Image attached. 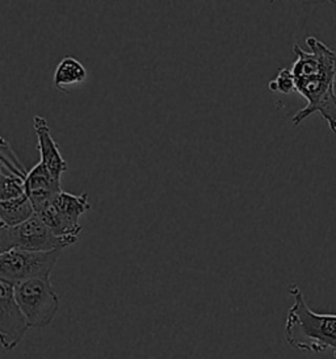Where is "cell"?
Listing matches in <instances>:
<instances>
[{
  "mask_svg": "<svg viewBox=\"0 0 336 359\" xmlns=\"http://www.w3.org/2000/svg\"><path fill=\"white\" fill-rule=\"evenodd\" d=\"M309 52L294 45L297 60L292 67L295 91L304 96L307 104L294 115L292 121L298 126L315 112L321 114L332 133H336V50L315 37H307Z\"/></svg>",
  "mask_w": 336,
  "mask_h": 359,
  "instance_id": "6da1fadb",
  "label": "cell"
},
{
  "mask_svg": "<svg viewBox=\"0 0 336 359\" xmlns=\"http://www.w3.org/2000/svg\"><path fill=\"white\" fill-rule=\"evenodd\" d=\"M289 294L293 297V304L285 321L288 345L315 354L331 350L336 359V313L314 312L307 306L298 285H290Z\"/></svg>",
  "mask_w": 336,
  "mask_h": 359,
  "instance_id": "7a4b0ae2",
  "label": "cell"
},
{
  "mask_svg": "<svg viewBox=\"0 0 336 359\" xmlns=\"http://www.w3.org/2000/svg\"><path fill=\"white\" fill-rule=\"evenodd\" d=\"M78 241V237H57L36 213L18 226L0 225V252L13 249L28 252L63 250Z\"/></svg>",
  "mask_w": 336,
  "mask_h": 359,
  "instance_id": "3957f363",
  "label": "cell"
},
{
  "mask_svg": "<svg viewBox=\"0 0 336 359\" xmlns=\"http://www.w3.org/2000/svg\"><path fill=\"white\" fill-rule=\"evenodd\" d=\"M15 297L29 327H49L59 309V296L50 278H37L15 285Z\"/></svg>",
  "mask_w": 336,
  "mask_h": 359,
  "instance_id": "277c9868",
  "label": "cell"
},
{
  "mask_svg": "<svg viewBox=\"0 0 336 359\" xmlns=\"http://www.w3.org/2000/svg\"><path fill=\"white\" fill-rule=\"evenodd\" d=\"M62 250L28 252L13 249L0 253V280L18 285L24 280L50 278Z\"/></svg>",
  "mask_w": 336,
  "mask_h": 359,
  "instance_id": "5b68a950",
  "label": "cell"
},
{
  "mask_svg": "<svg viewBox=\"0 0 336 359\" xmlns=\"http://www.w3.org/2000/svg\"><path fill=\"white\" fill-rule=\"evenodd\" d=\"M31 329L15 297V285L0 280V342L10 351L19 346L25 333Z\"/></svg>",
  "mask_w": 336,
  "mask_h": 359,
  "instance_id": "8992f818",
  "label": "cell"
},
{
  "mask_svg": "<svg viewBox=\"0 0 336 359\" xmlns=\"http://www.w3.org/2000/svg\"><path fill=\"white\" fill-rule=\"evenodd\" d=\"M62 191L61 180H55L41 161L29 170L25 180V195L29 198L36 213H40L50 205Z\"/></svg>",
  "mask_w": 336,
  "mask_h": 359,
  "instance_id": "52a82bcc",
  "label": "cell"
},
{
  "mask_svg": "<svg viewBox=\"0 0 336 359\" xmlns=\"http://www.w3.org/2000/svg\"><path fill=\"white\" fill-rule=\"evenodd\" d=\"M33 128L37 136L40 161L55 180H61L63 172L67 171V162L63 158L57 141L52 138L46 118L42 116H34Z\"/></svg>",
  "mask_w": 336,
  "mask_h": 359,
  "instance_id": "ba28073f",
  "label": "cell"
},
{
  "mask_svg": "<svg viewBox=\"0 0 336 359\" xmlns=\"http://www.w3.org/2000/svg\"><path fill=\"white\" fill-rule=\"evenodd\" d=\"M34 215L36 211L27 195L15 201H0V225L18 226Z\"/></svg>",
  "mask_w": 336,
  "mask_h": 359,
  "instance_id": "9c48e42d",
  "label": "cell"
},
{
  "mask_svg": "<svg viewBox=\"0 0 336 359\" xmlns=\"http://www.w3.org/2000/svg\"><path fill=\"white\" fill-rule=\"evenodd\" d=\"M52 204L69 222H73L75 225H80L79 219L91 208L87 194L74 195L71 192H66V191L59 192L55 196Z\"/></svg>",
  "mask_w": 336,
  "mask_h": 359,
  "instance_id": "30bf717a",
  "label": "cell"
},
{
  "mask_svg": "<svg viewBox=\"0 0 336 359\" xmlns=\"http://www.w3.org/2000/svg\"><path fill=\"white\" fill-rule=\"evenodd\" d=\"M87 79V70L74 57H66L58 64L54 73V86L63 90L67 86L79 85Z\"/></svg>",
  "mask_w": 336,
  "mask_h": 359,
  "instance_id": "8fae6325",
  "label": "cell"
},
{
  "mask_svg": "<svg viewBox=\"0 0 336 359\" xmlns=\"http://www.w3.org/2000/svg\"><path fill=\"white\" fill-rule=\"evenodd\" d=\"M37 215L57 237H78L82 231V225H75L69 222L52 203Z\"/></svg>",
  "mask_w": 336,
  "mask_h": 359,
  "instance_id": "7c38bea8",
  "label": "cell"
},
{
  "mask_svg": "<svg viewBox=\"0 0 336 359\" xmlns=\"http://www.w3.org/2000/svg\"><path fill=\"white\" fill-rule=\"evenodd\" d=\"M0 161H1V170L3 171H10V174H13L19 177L21 180H27L29 170L24 166L19 157L15 154V151L10 148L8 141L6 138H1V147H0Z\"/></svg>",
  "mask_w": 336,
  "mask_h": 359,
  "instance_id": "4fadbf2b",
  "label": "cell"
},
{
  "mask_svg": "<svg viewBox=\"0 0 336 359\" xmlns=\"http://www.w3.org/2000/svg\"><path fill=\"white\" fill-rule=\"evenodd\" d=\"M1 190L0 201H15L25 195V180L13 174L1 171Z\"/></svg>",
  "mask_w": 336,
  "mask_h": 359,
  "instance_id": "5bb4252c",
  "label": "cell"
},
{
  "mask_svg": "<svg viewBox=\"0 0 336 359\" xmlns=\"http://www.w3.org/2000/svg\"><path fill=\"white\" fill-rule=\"evenodd\" d=\"M268 88L273 93H279L284 95L292 94L293 91H295V79H294L292 70L280 69L276 78L268 83Z\"/></svg>",
  "mask_w": 336,
  "mask_h": 359,
  "instance_id": "9a60e30c",
  "label": "cell"
}]
</instances>
